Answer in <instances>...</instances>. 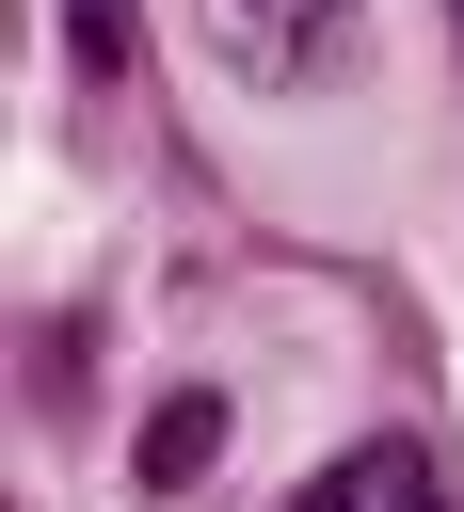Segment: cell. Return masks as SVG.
Instances as JSON below:
<instances>
[{
  "instance_id": "1",
  "label": "cell",
  "mask_w": 464,
  "mask_h": 512,
  "mask_svg": "<svg viewBox=\"0 0 464 512\" xmlns=\"http://www.w3.org/2000/svg\"><path fill=\"white\" fill-rule=\"evenodd\" d=\"M208 48H224V80H256V96H304V80H352L368 0H208Z\"/></svg>"
},
{
  "instance_id": "2",
  "label": "cell",
  "mask_w": 464,
  "mask_h": 512,
  "mask_svg": "<svg viewBox=\"0 0 464 512\" xmlns=\"http://www.w3.org/2000/svg\"><path fill=\"white\" fill-rule=\"evenodd\" d=\"M208 448H224V400H208V384H176V400L144 416V496H176V480H208Z\"/></svg>"
},
{
  "instance_id": "3",
  "label": "cell",
  "mask_w": 464,
  "mask_h": 512,
  "mask_svg": "<svg viewBox=\"0 0 464 512\" xmlns=\"http://www.w3.org/2000/svg\"><path fill=\"white\" fill-rule=\"evenodd\" d=\"M368 496H416V464H400V448H368V464H336V480H304V512H368Z\"/></svg>"
},
{
  "instance_id": "4",
  "label": "cell",
  "mask_w": 464,
  "mask_h": 512,
  "mask_svg": "<svg viewBox=\"0 0 464 512\" xmlns=\"http://www.w3.org/2000/svg\"><path fill=\"white\" fill-rule=\"evenodd\" d=\"M80 48L112 64V48H128V0H80Z\"/></svg>"
},
{
  "instance_id": "5",
  "label": "cell",
  "mask_w": 464,
  "mask_h": 512,
  "mask_svg": "<svg viewBox=\"0 0 464 512\" xmlns=\"http://www.w3.org/2000/svg\"><path fill=\"white\" fill-rule=\"evenodd\" d=\"M400 512H432V496H400Z\"/></svg>"
}]
</instances>
